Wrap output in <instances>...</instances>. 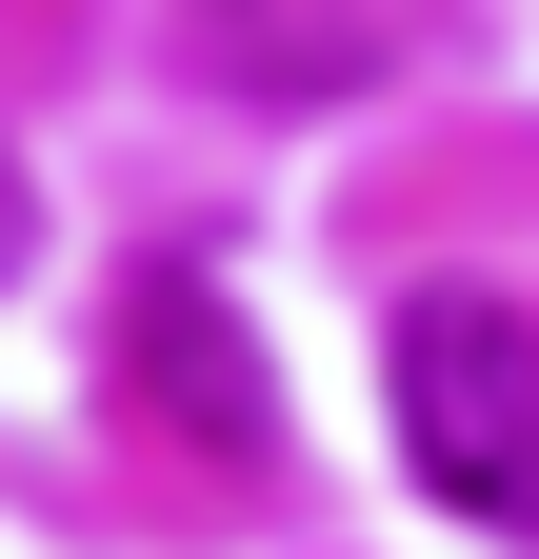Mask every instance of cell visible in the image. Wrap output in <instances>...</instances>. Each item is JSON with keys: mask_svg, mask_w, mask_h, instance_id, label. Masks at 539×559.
Here are the masks:
<instances>
[{"mask_svg": "<svg viewBox=\"0 0 539 559\" xmlns=\"http://www.w3.org/2000/svg\"><path fill=\"white\" fill-rule=\"evenodd\" d=\"M380 380H399L420 500L480 520V539H539V320L500 300V280H420L399 340H380Z\"/></svg>", "mask_w": 539, "mask_h": 559, "instance_id": "cell-1", "label": "cell"}, {"mask_svg": "<svg viewBox=\"0 0 539 559\" xmlns=\"http://www.w3.org/2000/svg\"><path fill=\"white\" fill-rule=\"evenodd\" d=\"M120 380H141V419H180L200 460H260V360H240L220 280H141V300H120Z\"/></svg>", "mask_w": 539, "mask_h": 559, "instance_id": "cell-2", "label": "cell"}, {"mask_svg": "<svg viewBox=\"0 0 539 559\" xmlns=\"http://www.w3.org/2000/svg\"><path fill=\"white\" fill-rule=\"evenodd\" d=\"M21 240H40V200H21V160H0V260H21Z\"/></svg>", "mask_w": 539, "mask_h": 559, "instance_id": "cell-3", "label": "cell"}]
</instances>
